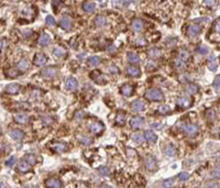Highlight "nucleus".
Instances as JSON below:
<instances>
[{"mask_svg":"<svg viewBox=\"0 0 220 188\" xmlns=\"http://www.w3.org/2000/svg\"><path fill=\"white\" fill-rule=\"evenodd\" d=\"M131 28L134 32H141L143 30V22L140 19H133L131 22Z\"/></svg>","mask_w":220,"mask_h":188,"instance_id":"obj_12","label":"nucleus"},{"mask_svg":"<svg viewBox=\"0 0 220 188\" xmlns=\"http://www.w3.org/2000/svg\"><path fill=\"white\" fill-rule=\"evenodd\" d=\"M213 85L215 87H219L220 86V75H217V76H216V78H215V80H213Z\"/></svg>","mask_w":220,"mask_h":188,"instance_id":"obj_54","label":"nucleus"},{"mask_svg":"<svg viewBox=\"0 0 220 188\" xmlns=\"http://www.w3.org/2000/svg\"><path fill=\"white\" fill-rule=\"evenodd\" d=\"M198 90H199V87L197 86L196 84H193V83H189V84H187L186 87H185V92H186L188 95L197 94Z\"/></svg>","mask_w":220,"mask_h":188,"instance_id":"obj_17","label":"nucleus"},{"mask_svg":"<svg viewBox=\"0 0 220 188\" xmlns=\"http://www.w3.org/2000/svg\"><path fill=\"white\" fill-rule=\"evenodd\" d=\"M178 57L186 62V60H188L189 57H191V56H189V52L187 51V50H185V48H182L178 52Z\"/></svg>","mask_w":220,"mask_h":188,"instance_id":"obj_35","label":"nucleus"},{"mask_svg":"<svg viewBox=\"0 0 220 188\" xmlns=\"http://www.w3.org/2000/svg\"><path fill=\"white\" fill-rule=\"evenodd\" d=\"M7 47V41L6 40H1V51L3 52V50Z\"/></svg>","mask_w":220,"mask_h":188,"instance_id":"obj_59","label":"nucleus"},{"mask_svg":"<svg viewBox=\"0 0 220 188\" xmlns=\"http://www.w3.org/2000/svg\"><path fill=\"white\" fill-rule=\"evenodd\" d=\"M178 178L181 179L182 181H187V179L189 178V174L186 173V172H182V173L178 175Z\"/></svg>","mask_w":220,"mask_h":188,"instance_id":"obj_47","label":"nucleus"},{"mask_svg":"<svg viewBox=\"0 0 220 188\" xmlns=\"http://www.w3.org/2000/svg\"><path fill=\"white\" fill-rule=\"evenodd\" d=\"M197 53L201 54V55H205V54L208 53V48H207V46H205L204 44H200V45L197 47Z\"/></svg>","mask_w":220,"mask_h":188,"instance_id":"obj_41","label":"nucleus"},{"mask_svg":"<svg viewBox=\"0 0 220 188\" xmlns=\"http://www.w3.org/2000/svg\"><path fill=\"white\" fill-rule=\"evenodd\" d=\"M206 118L209 121H213L216 119V112L213 109H208L206 111Z\"/></svg>","mask_w":220,"mask_h":188,"instance_id":"obj_37","label":"nucleus"},{"mask_svg":"<svg viewBox=\"0 0 220 188\" xmlns=\"http://www.w3.org/2000/svg\"><path fill=\"white\" fill-rule=\"evenodd\" d=\"M208 68L210 70H216L217 68V63H216V57L213 55H211L209 57V60H208Z\"/></svg>","mask_w":220,"mask_h":188,"instance_id":"obj_36","label":"nucleus"},{"mask_svg":"<svg viewBox=\"0 0 220 188\" xmlns=\"http://www.w3.org/2000/svg\"><path fill=\"white\" fill-rule=\"evenodd\" d=\"M53 53L54 55L57 56V57H62V56H64L66 54V51H65V48L62 47V46H56L53 50Z\"/></svg>","mask_w":220,"mask_h":188,"instance_id":"obj_32","label":"nucleus"},{"mask_svg":"<svg viewBox=\"0 0 220 188\" xmlns=\"http://www.w3.org/2000/svg\"><path fill=\"white\" fill-rule=\"evenodd\" d=\"M144 163H145V167H146L149 171H154V169H156L157 162H156V159H155V157L149 155V156L145 157Z\"/></svg>","mask_w":220,"mask_h":188,"instance_id":"obj_4","label":"nucleus"},{"mask_svg":"<svg viewBox=\"0 0 220 188\" xmlns=\"http://www.w3.org/2000/svg\"><path fill=\"white\" fill-rule=\"evenodd\" d=\"M6 75H7L8 77L13 78V77H17L18 75H19V72H18L17 69H15V68H10V69H8L7 72H6Z\"/></svg>","mask_w":220,"mask_h":188,"instance_id":"obj_38","label":"nucleus"},{"mask_svg":"<svg viewBox=\"0 0 220 188\" xmlns=\"http://www.w3.org/2000/svg\"><path fill=\"white\" fill-rule=\"evenodd\" d=\"M94 24L96 27H104L106 24V18L104 16H97L94 20Z\"/></svg>","mask_w":220,"mask_h":188,"instance_id":"obj_30","label":"nucleus"},{"mask_svg":"<svg viewBox=\"0 0 220 188\" xmlns=\"http://www.w3.org/2000/svg\"><path fill=\"white\" fill-rule=\"evenodd\" d=\"M145 108V102L143 101L142 99H137L134 101H132L131 104V109H132L134 112H141L143 111Z\"/></svg>","mask_w":220,"mask_h":188,"instance_id":"obj_5","label":"nucleus"},{"mask_svg":"<svg viewBox=\"0 0 220 188\" xmlns=\"http://www.w3.org/2000/svg\"><path fill=\"white\" fill-rule=\"evenodd\" d=\"M108 51L110 52V53H114V52L116 51V47H114V44H111V45H109V46H108Z\"/></svg>","mask_w":220,"mask_h":188,"instance_id":"obj_60","label":"nucleus"},{"mask_svg":"<svg viewBox=\"0 0 220 188\" xmlns=\"http://www.w3.org/2000/svg\"><path fill=\"white\" fill-rule=\"evenodd\" d=\"M15 121L19 124H25L29 122V117L24 114H18L15 116Z\"/></svg>","mask_w":220,"mask_h":188,"instance_id":"obj_22","label":"nucleus"},{"mask_svg":"<svg viewBox=\"0 0 220 188\" xmlns=\"http://www.w3.org/2000/svg\"><path fill=\"white\" fill-rule=\"evenodd\" d=\"M164 153L166 155H168V156H174V155L176 154V149H175V146H173L172 144H168L165 147Z\"/></svg>","mask_w":220,"mask_h":188,"instance_id":"obj_31","label":"nucleus"},{"mask_svg":"<svg viewBox=\"0 0 220 188\" xmlns=\"http://www.w3.org/2000/svg\"><path fill=\"white\" fill-rule=\"evenodd\" d=\"M79 141H80V143H82V144H84V145H89L90 143H92V139H90V137H86V135H84V137H79Z\"/></svg>","mask_w":220,"mask_h":188,"instance_id":"obj_42","label":"nucleus"},{"mask_svg":"<svg viewBox=\"0 0 220 188\" xmlns=\"http://www.w3.org/2000/svg\"><path fill=\"white\" fill-rule=\"evenodd\" d=\"M191 105H193V99L191 97H181L177 99V106L183 109L189 108L191 107Z\"/></svg>","mask_w":220,"mask_h":188,"instance_id":"obj_2","label":"nucleus"},{"mask_svg":"<svg viewBox=\"0 0 220 188\" xmlns=\"http://www.w3.org/2000/svg\"><path fill=\"white\" fill-rule=\"evenodd\" d=\"M204 2H205V5L208 8H213L217 5V0H205Z\"/></svg>","mask_w":220,"mask_h":188,"instance_id":"obj_49","label":"nucleus"},{"mask_svg":"<svg viewBox=\"0 0 220 188\" xmlns=\"http://www.w3.org/2000/svg\"><path fill=\"white\" fill-rule=\"evenodd\" d=\"M10 137L13 139V140H22L24 137V132L22 130H19V129H13V130L10 131Z\"/></svg>","mask_w":220,"mask_h":188,"instance_id":"obj_15","label":"nucleus"},{"mask_svg":"<svg viewBox=\"0 0 220 188\" xmlns=\"http://www.w3.org/2000/svg\"><path fill=\"white\" fill-rule=\"evenodd\" d=\"M95 9H96V5L92 1H86V2L83 3V10L87 13H92Z\"/></svg>","mask_w":220,"mask_h":188,"instance_id":"obj_20","label":"nucleus"},{"mask_svg":"<svg viewBox=\"0 0 220 188\" xmlns=\"http://www.w3.org/2000/svg\"><path fill=\"white\" fill-rule=\"evenodd\" d=\"M50 42H51V36H50V34L43 33L41 36H40V39H39V44H40V45H42V46L47 45Z\"/></svg>","mask_w":220,"mask_h":188,"instance_id":"obj_25","label":"nucleus"},{"mask_svg":"<svg viewBox=\"0 0 220 188\" xmlns=\"http://www.w3.org/2000/svg\"><path fill=\"white\" fill-rule=\"evenodd\" d=\"M51 147H52L53 151H55V152L62 153V152H64L66 149H67V145H66L65 143H63V142H57V143H53V144L51 145Z\"/></svg>","mask_w":220,"mask_h":188,"instance_id":"obj_19","label":"nucleus"},{"mask_svg":"<svg viewBox=\"0 0 220 188\" xmlns=\"http://www.w3.org/2000/svg\"><path fill=\"white\" fill-rule=\"evenodd\" d=\"M206 186H207V187H218V183L217 181H207V183H206Z\"/></svg>","mask_w":220,"mask_h":188,"instance_id":"obj_53","label":"nucleus"},{"mask_svg":"<svg viewBox=\"0 0 220 188\" xmlns=\"http://www.w3.org/2000/svg\"><path fill=\"white\" fill-rule=\"evenodd\" d=\"M16 163V157L15 156H11L10 159H8L7 161L5 162V165L6 166H13V164Z\"/></svg>","mask_w":220,"mask_h":188,"instance_id":"obj_48","label":"nucleus"},{"mask_svg":"<svg viewBox=\"0 0 220 188\" xmlns=\"http://www.w3.org/2000/svg\"><path fill=\"white\" fill-rule=\"evenodd\" d=\"M100 62H101V60H100V57H98V56H92V57L88 58V64H89L90 66H92V67L98 66L100 64Z\"/></svg>","mask_w":220,"mask_h":188,"instance_id":"obj_33","label":"nucleus"},{"mask_svg":"<svg viewBox=\"0 0 220 188\" xmlns=\"http://www.w3.org/2000/svg\"><path fill=\"white\" fill-rule=\"evenodd\" d=\"M60 25L62 29L64 30H70L72 28V19L67 16H64L60 21Z\"/></svg>","mask_w":220,"mask_h":188,"instance_id":"obj_10","label":"nucleus"},{"mask_svg":"<svg viewBox=\"0 0 220 188\" xmlns=\"http://www.w3.org/2000/svg\"><path fill=\"white\" fill-rule=\"evenodd\" d=\"M46 62H47V57H46L43 53H36L35 56H34V58H33L34 65H36V66L45 65Z\"/></svg>","mask_w":220,"mask_h":188,"instance_id":"obj_8","label":"nucleus"},{"mask_svg":"<svg viewBox=\"0 0 220 188\" xmlns=\"http://www.w3.org/2000/svg\"><path fill=\"white\" fill-rule=\"evenodd\" d=\"M144 137L146 139V141H149V142L151 143H155L157 141V135L155 134L153 131H145L144 133Z\"/></svg>","mask_w":220,"mask_h":188,"instance_id":"obj_23","label":"nucleus"},{"mask_svg":"<svg viewBox=\"0 0 220 188\" xmlns=\"http://www.w3.org/2000/svg\"><path fill=\"white\" fill-rule=\"evenodd\" d=\"M219 108H220V105H219Z\"/></svg>","mask_w":220,"mask_h":188,"instance_id":"obj_62","label":"nucleus"},{"mask_svg":"<svg viewBox=\"0 0 220 188\" xmlns=\"http://www.w3.org/2000/svg\"><path fill=\"white\" fill-rule=\"evenodd\" d=\"M56 5L57 6L61 5V0H53V7L56 8Z\"/></svg>","mask_w":220,"mask_h":188,"instance_id":"obj_61","label":"nucleus"},{"mask_svg":"<svg viewBox=\"0 0 220 188\" xmlns=\"http://www.w3.org/2000/svg\"><path fill=\"white\" fill-rule=\"evenodd\" d=\"M42 122H43L44 125H51L53 123V119L51 117H43L42 118Z\"/></svg>","mask_w":220,"mask_h":188,"instance_id":"obj_46","label":"nucleus"},{"mask_svg":"<svg viewBox=\"0 0 220 188\" xmlns=\"http://www.w3.org/2000/svg\"><path fill=\"white\" fill-rule=\"evenodd\" d=\"M174 66L176 69L182 70L186 67V62H185L184 60H182V58L177 57V58H175V60H174Z\"/></svg>","mask_w":220,"mask_h":188,"instance_id":"obj_26","label":"nucleus"},{"mask_svg":"<svg viewBox=\"0 0 220 188\" xmlns=\"http://www.w3.org/2000/svg\"><path fill=\"white\" fill-rule=\"evenodd\" d=\"M211 174H213V176L215 177V178H220V167L219 166L215 167V168L213 169V172H211Z\"/></svg>","mask_w":220,"mask_h":188,"instance_id":"obj_50","label":"nucleus"},{"mask_svg":"<svg viewBox=\"0 0 220 188\" xmlns=\"http://www.w3.org/2000/svg\"><path fill=\"white\" fill-rule=\"evenodd\" d=\"M145 98L153 101H160L163 99V92L157 88H150L145 92Z\"/></svg>","mask_w":220,"mask_h":188,"instance_id":"obj_1","label":"nucleus"},{"mask_svg":"<svg viewBox=\"0 0 220 188\" xmlns=\"http://www.w3.org/2000/svg\"><path fill=\"white\" fill-rule=\"evenodd\" d=\"M148 56L151 58H157V57H161L162 56V50L159 47H153V48H150L148 51Z\"/></svg>","mask_w":220,"mask_h":188,"instance_id":"obj_18","label":"nucleus"},{"mask_svg":"<svg viewBox=\"0 0 220 188\" xmlns=\"http://www.w3.org/2000/svg\"><path fill=\"white\" fill-rule=\"evenodd\" d=\"M57 67L56 66H48V67H46L45 69L42 72V75H43L45 78H53L56 76V74H57Z\"/></svg>","mask_w":220,"mask_h":188,"instance_id":"obj_7","label":"nucleus"},{"mask_svg":"<svg viewBox=\"0 0 220 188\" xmlns=\"http://www.w3.org/2000/svg\"><path fill=\"white\" fill-rule=\"evenodd\" d=\"M169 107L168 106H166V105H163V106H160V108H159V112L160 114H168L169 112Z\"/></svg>","mask_w":220,"mask_h":188,"instance_id":"obj_43","label":"nucleus"},{"mask_svg":"<svg viewBox=\"0 0 220 188\" xmlns=\"http://www.w3.org/2000/svg\"><path fill=\"white\" fill-rule=\"evenodd\" d=\"M128 60L131 64H137V63L140 62V56L137 53H134V52H130L128 54Z\"/></svg>","mask_w":220,"mask_h":188,"instance_id":"obj_27","label":"nucleus"},{"mask_svg":"<svg viewBox=\"0 0 220 188\" xmlns=\"http://www.w3.org/2000/svg\"><path fill=\"white\" fill-rule=\"evenodd\" d=\"M143 123H144V119L142 117H139V116H136L133 117L132 119L130 120V125L131 128L133 129H141L143 127Z\"/></svg>","mask_w":220,"mask_h":188,"instance_id":"obj_6","label":"nucleus"},{"mask_svg":"<svg viewBox=\"0 0 220 188\" xmlns=\"http://www.w3.org/2000/svg\"><path fill=\"white\" fill-rule=\"evenodd\" d=\"M173 183H174L173 178L166 179V181H163V187H171V186H173Z\"/></svg>","mask_w":220,"mask_h":188,"instance_id":"obj_51","label":"nucleus"},{"mask_svg":"<svg viewBox=\"0 0 220 188\" xmlns=\"http://www.w3.org/2000/svg\"><path fill=\"white\" fill-rule=\"evenodd\" d=\"M120 92L123 95V96L129 97V96H131V95L133 94V87L131 86V85H129V84H126L120 88Z\"/></svg>","mask_w":220,"mask_h":188,"instance_id":"obj_21","label":"nucleus"},{"mask_svg":"<svg viewBox=\"0 0 220 188\" xmlns=\"http://www.w3.org/2000/svg\"><path fill=\"white\" fill-rule=\"evenodd\" d=\"M84 118V112H83V111H77V112H76L75 114V119L76 120H82V119Z\"/></svg>","mask_w":220,"mask_h":188,"instance_id":"obj_52","label":"nucleus"},{"mask_svg":"<svg viewBox=\"0 0 220 188\" xmlns=\"http://www.w3.org/2000/svg\"><path fill=\"white\" fill-rule=\"evenodd\" d=\"M99 173L101 174L102 176H108L109 174H110V169L108 168V167L106 166H102L99 168Z\"/></svg>","mask_w":220,"mask_h":188,"instance_id":"obj_45","label":"nucleus"},{"mask_svg":"<svg viewBox=\"0 0 220 188\" xmlns=\"http://www.w3.org/2000/svg\"><path fill=\"white\" fill-rule=\"evenodd\" d=\"M184 132L188 137H195L199 132L198 125L196 124H186L184 127Z\"/></svg>","mask_w":220,"mask_h":188,"instance_id":"obj_3","label":"nucleus"},{"mask_svg":"<svg viewBox=\"0 0 220 188\" xmlns=\"http://www.w3.org/2000/svg\"><path fill=\"white\" fill-rule=\"evenodd\" d=\"M45 185L47 186V187L60 188V187L63 186V184H62V181H61L60 179H57V178H50V179H47V181H45Z\"/></svg>","mask_w":220,"mask_h":188,"instance_id":"obj_14","label":"nucleus"},{"mask_svg":"<svg viewBox=\"0 0 220 188\" xmlns=\"http://www.w3.org/2000/svg\"><path fill=\"white\" fill-rule=\"evenodd\" d=\"M18 168H19V171L21 173H27L30 169V164L27 161H21L19 163V165H18Z\"/></svg>","mask_w":220,"mask_h":188,"instance_id":"obj_29","label":"nucleus"},{"mask_svg":"<svg viewBox=\"0 0 220 188\" xmlns=\"http://www.w3.org/2000/svg\"><path fill=\"white\" fill-rule=\"evenodd\" d=\"M99 1H101V0H99Z\"/></svg>","mask_w":220,"mask_h":188,"instance_id":"obj_63","label":"nucleus"},{"mask_svg":"<svg viewBox=\"0 0 220 188\" xmlns=\"http://www.w3.org/2000/svg\"><path fill=\"white\" fill-rule=\"evenodd\" d=\"M108 72L109 73H111V74H116V73H118V68L116 67V66H114V65H111V66H109L108 67Z\"/></svg>","mask_w":220,"mask_h":188,"instance_id":"obj_55","label":"nucleus"},{"mask_svg":"<svg viewBox=\"0 0 220 188\" xmlns=\"http://www.w3.org/2000/svg\"><path fill=\"white\" fill-rule=\"evenodd\" d=\"M77 86H78V83H77V80H76L75 78L70 77V78H68V79L66 80V88H67V89L75 90L76 88H77Z\"/></svg>","mask_w":220,"mask_h":188,"instance_id":"obj_24","label":"nucleus"},{"mask_svg":"<svg viewBox=\"0 0 220 188\" xmlns=\"http://www.w3.org/2000/svg\"><path fill=\"white\" fill-rule=\"evenodd\" d=\"M45 23H46V25H48V27H52V25L55 24V20H54V18L51 17V16H47L45 19Z\"/></svg>","mask_w":220,"mask_h":188,"instance_id":"obj_44","label":"nucleus"},{"mask_svg":"<svg viewBox=\"0 0 220 188\" xmlns=\"http://www.w3.org/2000/svg\"><path fill=\"white\" fill-rule=\"evenodd\" d=\"M29 65H30L29 60H28L27 58H22V60L18 63V68H19L20 70H22V72H24V70H27L28 68H29Z\"/></svg>","mask_w":220,"mask_h":188,"instance_id":"obj_28","label":"nucleus"},{"mask_svg":"<svg viewBox=\"0 0 220 188\" xmlns=\"http://www.w3.org/2000/svg\"><path fill=\"white\" fill-rule=\"evenodd\" d=\"M215 30L218 32V33H220V19H218L217 21L215 22Z\"/></svg>","mask_w":220,"mask_h":188,"instance_id":"obj_56","label":"nucleus"},{"mask_svg":"<svg viewBox=\"0 0 220 188\" xmlns=\"http://www.w3.org/2000/svg\"><path fill=\"white\" fill-rule=\"evenodd\" d=\"M116 123L118 125H123L126 123V118H124V114H119L116 118Z\"/></svg>","mask_w":220,"mask_h":188,"instance_id":"obj_40","label":"nucleus"},{"mask_svg":"<svg viewBox=\"0 0 220 188\" xmlns=\"http://www.w3.org/2000/svg\"><path fill=\"white\" fill-rule=\"evenodd\" d=\"M199 32H200V27H199L198 24H191L187 29V35L194 38V36L198 35Z\"/></svg>","mask_w":220,"mask_h":188,"instance_id":"obj_11","label":"nucleus"},{"mask_svg":"<svg viewBox=\"0 0 220 188\" xmlns=\"http://www.w3.org/2000/svg\"><path fill=\"white\" fill-rule=\"evenodd\" d=\"M132 140L136 144L140 145L142 144L143 140H144V137H143L142 134H140V133H134V134L132 135Z\"/></svg>","mask_w":220,"mask_h":188,"instance_id":"obj_34","label":"nucleus"},{"mask_svg":"<svg viewBox=\"0 0 220 188\" xmlns=\"http://www.w3.org/2000/svg\"><path fill=\"white\" fill-rule=\"evenodd\" d=\"M104 129H105V127L101 122H92V124L89 125L90 132H92L94 134H99Z\"/></svg>","mask_w":220,"mask_h":188,"instance_id":"obj_9","label":"nucleus"},{"mask_svg":"<svg viewBox=\"0 0 220 188\" xmlns=\"http://www.w3.org/2000/svg\"><path fill=\"white\" fill-rule=\"evenodd\" d=\"M175 42H176V40H175V39H173V41H172V39H168V40H167V46H168V47H171V46H172V47H173V46H174L175 45Z\"/></svg>","mask_w":220,"mask_h":188,"instance_id":"obj_57","label":"nucleus"},{"mask_svg":"<svg viewBox=\"0 0 220 188\" xmlns=\"http://www.w3.org/2000/svg\"><path fill=\"white\" fill-rule=\"evenodd\" d=\"M136 43H138V45H144V44H145V41H144V39H142V38H140V39L137 40Z\"/></svg>","mask_w":220,"mask_h":188,"instance_id":"obj_58","label":"nucleus"},{"mask_svg":"<svg viewBox=\"0 0 220 188\" xmlns=\"http://www.w3.org/2000/svg\"><path fill=\"white\" fill-rule=\"evenodd\" d=\"M24 159H25V161L29 163L30 165H34L36 163V157L34 156L33 154H28L24 156Z\"/></svg>","mask_w":220,"mask_h":188,"instance_id":"obj_39","label":"nucleus"},{"mask_svg":"<svg viewBox=\"0 0 220 188\" xmlns=\"http://www.w3.org/2000/svg\"><path fill=\"white\" fill-rule=\"evenodd\" d=\"M127 74H128L129 76H131V77H138V76L141 75V70L139 69L137 66L131 65L127 67Z\"/></svg>","mask_w":220,"mask_h":188,"instance_id":"obj_16","label":"nucleus"},{"mask_svg":"<svg viewBox=\"0 0 220 188\" xmlns=\"http://www.w3.org/2000/svg\"><path fill=\"white\" fill-rule=\"evenodd\" d=\"M19 90H20V86L18 84H9L5 87V92L10 95L18 94Z\"/></svg>","mask_w":220,"mask_h":188,"instance_id":"obj_13","label":"nucleus"}]
</instances>
